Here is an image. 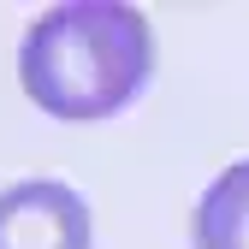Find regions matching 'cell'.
<instances>
[{
  "label": "cell",
  "instance_id": "cell-1",
  "mask_svg": "<svg viewBox=\"0 0 249 249\" xmlns=\"http://www.w3.org/2000/svg\"><path fill=\"white\" fill-rule=\"evenodd\" d=\"M154 71V30L119 0H66L24 30L18 83L48 119L95 124L113 119Z\"/></svg>",
  "mask_w": 249,
  "mask_h": 249
},
{
  "label": "cell",
  "instance_id": "cell-2",
  "mask_svg": "<svg viewBox=\"0 0 249 249\" xmlns=\"http://www.w3.org/2000/svg\"><path fill=\"white\" fill-rule=\"evenodd\" d=\"M0 249H89V202L59 178L0 190Z\"/></svg>",
  "mask_w": 249,
  "mask_h": 249
},
{
  "label": "cell",
  "instance_id": "cell-3",
  "mask_svg": "<svg viewBox=\"0 0 249 249\" xmlns=\"http://www.w3.org/2000/svg\"><path fill=\"white\" fill-rule=\"evenodd\" d=\"M196 249H249V160L226 166L202 190L196 220H190Z\"/></svg>",
  "mask_w": 249,
  "mask_h": 249
}]
</instances>
